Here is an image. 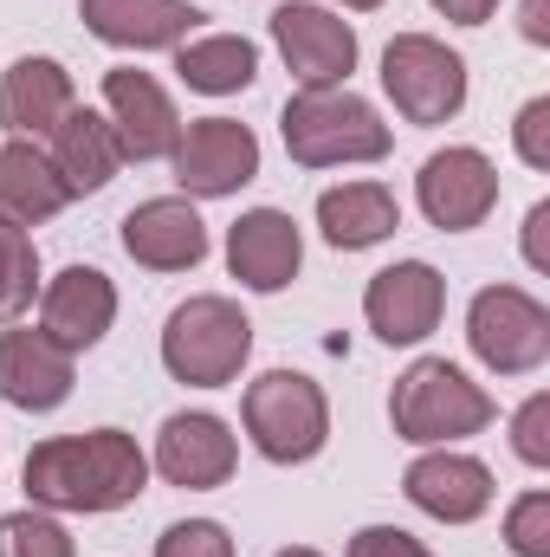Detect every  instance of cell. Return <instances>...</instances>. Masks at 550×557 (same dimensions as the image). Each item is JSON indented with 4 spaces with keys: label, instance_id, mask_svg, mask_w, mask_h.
Here are the masks:
<instances>
[{
    "label": "cell",
    "instance_id": "6da1fadb",
    "mask_svg": "<svg viewBox=\"0 0 550 557\" xmlns=\"http://www.w3.org/2000/svg\"><path fill=\"white\" fill-rule=\"evenodd\" d=\"M149 486V460L124 428L59 434L26 454V493L52 512H117Z\"/></svg>",
    "mask_w": 550,
    "mask_h": 557
},
{
    "label": "cell",
    "instance_id": "7a4b0ae2",
    "mask_svg": "<svg viewBox=\"0 0 550 557\" xmlns=\"http://www.w3.org/2000/svg\"><path fill=\"white\" fill-rule=\"evenodd\" d=\"M278 131H285L291 162H304V169L383 162L389 143H396L389 137V124L376 117V104H363L357 91H337V85H324V91H298V98L285 104Z\"/></svg>",
    "mask_w": 550,
    "mask_h": 557
},
{
    "label": "cell",
    "instance_id": "3957f363",
    "mask_svg": "<svg viewBox=\"0 0 550 557\" xmlns=\"http://www.w3.org/2000/svg\"><path fill=\"white\" fill-rule=\"evenodd\" d=\"M253 357V324L234 298H188L168 311V331H162V363L175 383L188 389H227Z\"/></svg>",
    "mask_w": 550,
    "mask_h": 557
},
{
    "label": "cell",
    "instance_id": "277c9868",
    "mask_svg": "<svg viewBox=\"0 0 550 557\" xmlns=\"http://www.w3.org/2000/svg\"><path fill=\"white\" fill-rule=\"evenodd\" d=\"M389 421L396 434L414 447H447V441H466L492 421V396L447 357H421L396 376V396H389Z\"/></svg>",
    "mask_w": 550,
    "mask_h": 557
},
{
    "label": "cell",
    "instance_id": "5b68a950",
    "mask_svg": "<svg viewBox=\"0 0 550 557\" xmlns=\"http://www.w3.org/2000/svg\"><path fill=\"white\" fill-rule=\"evenodd\" d=\"M240 416H247L253 447H260L266 460H278V467H298V460H311V454L330 441V403H324V389H317L311 376H298V370H266L260 383H247Z\"/></svg>",
    "mask_w": 550,
    "mask_h": 557
},
{
    "label": "cell",
    "instance_id": "8992f818",
    "mask_svg": "<svg viewBox=\"0 0 550 557\" xmlns=\"http://www.w3.org/2000/svg\"><path fill=\"white\" fill-rule=\"evenodd\" d=\"M466 344L486 370L525 376L550 357V311L518 285H486L466 311Z\"/></svg>",
    "mask_w": 550,
    "mask_h": 557
},
{
    "label": "cell",
    "instance_id": "52a82bcc",
    "mask_svg": "<svg viewBox=\"0 0 550 557\" xmlns=\"http://www.w3.org/2000/svg\"><path fill=\"white\" fill-rule=\"evenodd\" d=\"M383 91L409 124H447L466 104V59L427 33H396L383 52Z\"/></svg>",
    "mask_w": 550,
    "mask_h": 557
},
{
    "label": "cell",
    "instance_id": "ba28073f",
    "mask_svg": "<svg viewBox=\"0 0 550 557\" xmlns=\"http://www.w3.org/2000/svg\"><path fill=\"white\" fill-rule=\"evenodd\" d=\"M414 195L440 234H466L499 208V169L479 149H434L414 175Z\"/></svg>",
    "mask_w": 550,
    "mask_h": 557
},
{
    "label": "cell",
    "instance_id": "9c48e42d",
    "mask_svg": "<svg viewBox=\"0 0 550 557\" xmlns=\"http://www.w3.org/2000/svg\"><path fill=\"white\" fill-rule=\"evenodd\" d=\"M260 175V137L234 117H201L175 137V182L201 201H221Z\"/></svg>",
    "mask_w": 550,
    "mask_h": 557
},
{
    "label": "cell",
    "instance_id": "30bf717a",
    "mask_svg": "<svg viewBox=\"0 0 550 557\" xmlns=\"http://www.w3.org/2000/svg\"><path fill=\"white\" fill-rule=\"evenodd\" d=\"M273 39H278L291 78H298L304 91L343 85V78L357 72V33H350V20H337V13H324V7H311V0L278 7L273 13Z\"/></svg>",
    "mask_w": 550,
    "mask_h": 557
},
{
    "label": "cell",
    "instance_id": "8fae6325",
    "mask_svg": "<svg viewBox=\"0 0 550 557\" xmlns=\"http://www.w3.org/2000/svg\"><path fill=\"white\" fill-rule=\"evenodd\" d=\"M440 311H447V278L427 260H396L363 292V318L383 344H421L440 324Z\"/></svg>",
    "mask_w": 550,
    "mask_h": 557
},
{
    "label": "cell",
    "instance_id": "7c38bea8",
    "mask_svg": "<svg viewBox=\"0 0 550 557\" xmlns=\"http://www.w3.org/2000/svg\"><path fill=\"white\" fill-rule=\"evenodd\" d=\"M104 104H111V131H117V149L124 162H155V156H175V137H182V117L168 104V91L137 72V65H117L104 78Z\"/></svg>",
    "mask_w": 550,
    "mask_h": 557
},
{
    "label": "cell",
    "instance_id": "4fadbf2b",
    "mask_svg": "<svg viewBox=\"0 0 550 557\" xmlns=\"http://www.w3.org/2000/svg\"><path fill=\"white\" fill-rule=\"evenodd\" d=\"M234 434L221 416H168L162 434H155V473L168 486H188V493H214L234 480Z\"/></svg>",
    "mask_w": 550,
    "mask_h": 557
},
{
    "label": "cell",
    "instance_id": "5bb4252c",
    "mask_svg": "<svg viewBox=\"0 0 550 557\" xmlns=\"http://www.w3.org/2000/svg\"><path fill=\"white\" fill-rule=\"evenodd\" d=\"M124 253L149 273H188L208 260V227L182 195H155L124 214Z\"/></svg>",
    "mask_w": 550,
    "mask_h": 557
},
{
    "label": "cell",
    "instance_id": "9a60e30c",
    "mask_svg": "<svg viewBox=\"0 0 550 557\" xmlns=\"http://www.w3.org/2000/svg\"><path fill=\"white\" fill-rule=\"evenodd\" d=\"M298 260H304L298 221L278 208H253L227 227V267L247 292H285L298 278Z\"/></svg>",
    "mask_w": 550,
    "mask_h": 557
},
{
    "label": "cell",
    "instance_id": "2e32d148",
    "mask_svg": "<svg viewBox=\"0 0 550 557\" xmlns=\"http://www.w3.org/2000/svg\"><path fill=\"white\" fill-rule=\"evenodd\" d=\"M0 396L26 416H46L72 396V350L46 331H0Z\"/></svg>",
    "mask_w": 550,
    "mask_h": 557
},
{
    "label": "cell",
    "instance_id": "e0dca14e",
    "mask_svg": "<svg viewBox=\"0 0 550 557\" xmlns=\"http://www.w3.org/2000/svg\"><path fill=\"white\" fill-rule=\"evenodd\" d=\"M402 493L427 519L440 525H466L492 506V473L473 460V454H421L409 473H402Z\"/></svg>",
    "mask_w": 550,
    "mask_h": 557
},
{
    "label": "cell",
    "instance_id": "ac0fdd59",
    "mask_svg": "<svg viewBox=\"0 0 550 557\" xmlns=\"http://www.w3.org/2000/svg\"><path fill=\"white\" fill-rule=\"evenodd\" d=\"M117 318V285L98 267H65L46 285V337L59 350H91Z\"/></svg>",
    "mask_w": 550,
    "mask_h": 557
},
{
    "label": "cell",
    "instance_id": "d6986e66",
    "mask_svg": "<svg viewBox=\"0 0 550 557\" xmlns=\"http://www.w3.org/2000/svg\"><path fill=\"white\" fill-rule=\"evenodd\" d=\"M72 104V72L59 59H13L0 78V124L13 137H52Z\"/></svg>",
    "mask_w": 550,
    "mask_h": 557
},
{
    "label": "cell",
    "instance_id": "ffe728a7",
    "mask_svg": "<svg viewBox=\"0 0 550 557\" xmlns=\"http://www.w3.org/2000/svg\"><path fill=\"white\" fill-rule=\"evenodd\" d=\"M85 26L104 39V46H124V52H155V46H182L188 26L201 20L188 0H78Z\"/></svg>",
    "mask_w": 550,
    "mask_h": 557
},
{
    "label": "cell",
    "instance_id": "44dd1931",
    "mask_svg": "<svg viewBox=\"0 0 550 557\" xmlns=\"http://www.w3.org/2000/svg\"><path fill=\"white\" fill-rule=\"evenodd\" d=\"M46 162L59 169L65 195H98V188L124 169V149H117L111 117H98V111L72 104V111L59 117V131H52V156H46Z\"/></svg>",
    "mask_w": 550,
    "mask_h": 557
},
{
    "label": "cell",
    "instance_id": "7402d4cb",
    "mask_svg": "<svg viewBox=\"0 0 550 557\" xmlns=\"http://www.w3.org/2000/svg\"><path fill=\"white\" fill-rule=\"evenodd\" d=\"M317 227L337 253H363V247H376L402 227V208L383 182H343V188L317 195Z\"/></svg>",
    "mask_w": 550,
    "mask_h": 557
},
{
    "label": "cell",
    "instance_id": "603a6c76",
    "mask_svg": "<svg viewBox=\"0 0 550 557\" xmlns=\"http://www.w3.org/2000/svg\"><path fill=\"white\" fill-rule=\"evenodd\" d=\"M65 201H72V195H65L59 169H52L33 143H7V149H0V221L33 227V221H52Z\"/></svg>",
    "mask_w": 550,
    "mask_h": 557
},
{
    "label": "cell",
    "instance_id": "cb8c5ba5",
    "mask_svg": "<svg viewBox=\"0 0 550 557\" xmlns=\"http://www.w3.org/2000/svg\"><path fill=\"white\" fill-rule=\"evenodd\" d=\"M175 72L188 91L201 98H227V91H247L253 72H260V46L240 39V33H214V39H195L175 52Z\"/></svg>",
    "mask_w": 550,
    "mask_h": 557
},
{
    "label": "cell",
    "instance_id": "d4e9b609",
    "mask_svg": "<svg viewBox=\"0 0 550 557\" xmlns=\"http://www.w3.org/2000/svg\"><path fill=\"white\" fill-rule=\"evenodd\" d=\"M33 285H39V253H33V234L0 221V318H20L33 305Z\"/></svg>",
    "mask_w": 550,
    "mask_h": 557
},
{
    "label": "cell",
    "instance_id": "484cf974",
    "mask_svg": "<svg viewBox=\"0 0 550 557\" xmlns=\"http://www.w3.org/2000/svg\"><path fill=\"white\" fill-rule=\"evenodd\" d=\"M0 557H72V532L46 512H7L0 519Z\"/></svg>",
    "mask_w": 550,
    "mask_h": 557
},
{
    "label": "cell",
    "instance_id": "4316f807",
    "mask_svg": "<svg viewBox=\"0 0 550 557\" xmlns=\"http://www.w3.org/2000/svg\"><path fill=\"white\" fill-rule=\"evenodd\" d=\"M505 545L518 557H550V493H525L505 512Z\"/></svg>",
    "mask_w": 550,
    "mask_h": 557
},
{
    "label": "cell",
    "instance_id": "83f0119b",
    "mask_svg": "<svg viewBox=\"0 0 550 557\" xmlns=\"http://www.w3.org/2000/svg\"><path fill=\"white\" fill-rule=\"evenodd\" d=\"M155 557H234V539L214 519H182L155 539Z\"/></svg>",
    "mask_w": 550,
    "mask_h": 557
},
{
    "label": "cell",
    "instance_id": "f1b7e54d",
    "mask_svg": "<svg viewBox=\"0 0 550 557\" xmlns=\"http://www.w3.org/2000/svg\"><path fill=\"white\" fill-rule=\"evenodd\" d=\"M512 447L525 467H550V396H532L512 421Z\"/></svg>",
    "mask_w": 550,
    "mask_h": 557
},
{
    "label": "cell",
    "instance_id": "f546056e",
    "mask_svg": "<svg viewBox=\"0 0 550 557\" xmlns=\"http://www.w3.org/2000/svg\"><path fill=\"white\" fill-rule=\"evenodd\" d=\"M350 557H434V552L414 532H402V525H363L350 539Z\"/></svg>",
    "mask_w": 550,
    "mask_h": 557
},
{
    "label": "cell",
    "instance_id": "4dcf8cb0",
    "mask_svg": "<svg viewBox=\"0 0 550 557\" xmlns=\"http://www.w3.org/2000/svg\"><path fill=\"white\" fill-rule=\"evenodd\" d=\"M518 156L532 162V169H550V98H532L525 111H518Z\"/></svg>",
    "mask_w": 550,
    "mask_h": 557
},
{
    "label": "cell",
    "instance_id": "1f68e13d",
    "mask_svg": "<svg viewBox=\"0 0 550 557\" xmlns=\"http://www.w3.org/2000/svg\"><path fill=\"white\" fill-rule=\"evenodd\" d=\"M525 260L550 273V201H538L532 214H525Z\"/></svg>",
    "mask_w": 550,
    "mask_h": 557
},
{
    "label": "cell",
    "instance_id": "d6a6232c",
    "mask_svg": "<svg viewBox=\"0 0 550 557\" xmlns=\"http://www.w3.org/2000/svg\"><path fill=\"white\" fill-rule=\"evenodd\" d=\"M434 7H440L453 26H486V20L499 13V0H434Z\"/></svg>",
    "mask_w": 550,
    "mask_h": 557
},
{
    "label": "cell",
    "instance_id": "836d02e7",
    "mask_svg": "<svg viewBox=\"0 0 550 557\" xmlns=\"http://www.w3.org/2000/svg\"><path fill=\"white\" fill-rule=\"evenodd\" d=\"M525 39H532V46H545V39H550V20H545V0H525Z\"/></svg>",
    "mask_w": 550,
    "mask_h": 557
},
{
    "label": "cell",
    "instance_id": "e575fe53",
    "mask_svg": "<svg viewBox=\"0 0 550 557\" xmlns=\"http://www.w3.org/2000/svg\"><path fill=\"white\" fill-rule=\"evenodd\" d=\"M278 557H324V552H311V545H291V552H278Z\"/></svg>",
    "mask_w": 550,
    "mask_h": 557
},
{
    "label": "cell",
    "instance_id": "d590c367",
    "mask_svg": "<svg viewBox=\"0 0 550 557\" xmlns=\"http://www.w3.org/2000/svg\"><path fill=\"white\" fill-rule=\"evenodd\" d=\"M343 7H357V13H370V7H383V0H343Z\"/></svg>",
    "mask_w": 550,
    "mask_h": 557
}]
</instances>
